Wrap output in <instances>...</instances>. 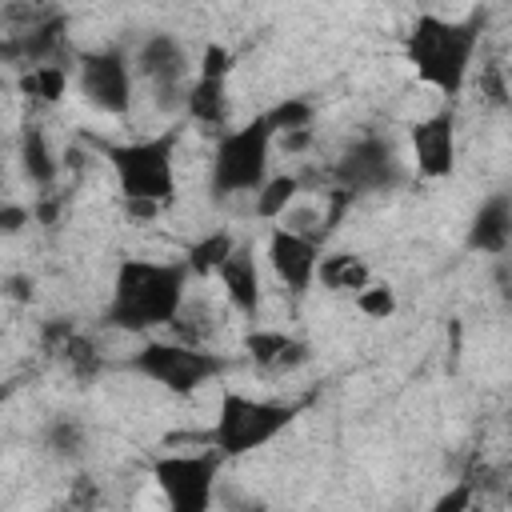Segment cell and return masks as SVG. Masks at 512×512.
<instances>
[{"instance_id": "cell-9", "label": "cell", "mask_w": 512, "mask_h": 512, "mask_svg": "<svg viewBox=\"0 0 512 512\" xmlns=\"http://www.w3.org/2000/svg\"><path fill=\"white\" fill-rule=\"evenodd\" d=\"M76 88L88 108L104 116H124L132 108V64L120 48L84 52L76 64Z\"/></svg>"}, {"instance_id": "cell-30", "label": "cell", "mask_w": 512, "mask_h": 512, "mask_svg": "<svg viewBox=\"0 0 512 512\" xmlns=\"http://www.w3.org/2000/svg\"><path fill=\"white\" fill-rule=\"evenodd\" d=\"M24 224H32V208H24V204H12V200H8V204L0 208V228H4L8 236H16Z\"/></svg>"}, {"instance_id": "cell-18", "label": "cell", "mask_w": 512, "mask_h": 512, "mask_svg": "<svg viewBox=\"0 0 512 512\" xmlns=\"http://www.w3.org/2000/svg\"><path fill=\"white\" fill-rule=\"evenodd\" d=\"M184 112L204 124V128H220L228 120V80H212V76H196L188 84L184 96Z\"/></svg>"}, {"instance_id": "cell-1", "label": "cell", "mask_w": 512, "mask_h": 512, "mask_svg": "<svg viewBox=\"0 0 512 512\" xmlns=\"http://www.w3.org/2000/svg\"><path fill=\"white\" fill-rule=\"evenodd\" d=\"M188 264L184 260H120L112 276V296L104 324L116 332H156L172 328L188 304Z\"/></svg>"}, {"instance_id": "cell-23", "label": "cell", "mask_w": 512, "mask_h": 512, "mask_svg": "<svg viewBox=\"0 0 512 512\" xmlns=\"http://www.w3.org/2000/svg\"><path fill=\"white\" fill-rule=\"evenodd\" d=\"M44 448H48L56 460H80V456H84V424L72 420V416H56V420L44 428Z\"/></svg>"}, {"instance_id": "cell-26", "label": "cell", "mask_w": 512, "mask_h": 512, "mask_svg": "<svg viewBox=\"0 0 512 512\" xmlns=\"http://www.w3.org/2000/svg\"><path fill=\"white\" fill-rule=\"evenodd\" d=\"M428 512H480V504H476V488H472L468 480H456L448 492H440V496L432 500Z\"/></svg>"}, {"instance_id": "cell-2", "label": "cell", "mask_w": 512, "mask_h": 512, "mask_svg": "<svg viewBox=\"0 0 512 512\" xmlns=\"http://www.w3.org/2000/svg\"><path fill=\"white\" fill-rule=\"evenodd\" d=\"M476 48H480V16L444 20L436 12H424L408 32V60L416 76L444 96H456L468 84Z\"/></svg>"}, {"instance_id": "cell-32", "label": "cell", "mask_w": 512, "mask_h": 512, "mask_svg": "<svg viewBox=\"0 0 512 512\" xmlns=\"http://www.w3.org/2000/svg\"><path fill=\"white\" fill-rule=\"evenodd\" d=\"M312 144V128H304V132H288L284 136V152H304Z\"/></svg>"}, {"instance_id": "cell-31", "label": "cell", "mask_w": 512, "mask_h": 512, "mask_svg": "<svg viewBox=\"0 0 512 512\" xmlns=\"http://www.w3.org/2000/svg\"><path fill=\"white\" fill-rule=\"evenodd\" d=\"M496 288H500V296L512 304V256L500 260V268H496Z\"/></svg>"}, {"instance_id": "cell-28", "label": "cell", "mask_w": 512, "mask_h": 512, "mask_svg": "<svg viewBox=\"0 0 512 512\" xmlns=\"http://www.w3.org/2000/svg\"><path fill=\"white\" fill-rule=\"evenodd\" d=\"M100 484L96 480H88V476H80V480H72L68 484V496H64V508L68 512H96L100 508Z\"/></svg>"}, {"instance_id": "cell-8", "label": "cell", "mask_w": 512, "mask_h": 512, "mask_svg": "<svg viewBox=\"0 0 512 512\" xmlns=\"http://www.w3.org/2000/svg\"><path fill=\"white\" fill-rule=\"evenodd\" d=\"M332 180L348 196L388 192V188H396L404 180V164H400V152H396V144L388 136H360L332 164Z\"/></svg>"}, {"instance_id": "cell-15", "label": "cell", "mask_w": 512, "mask_h": 512, "mask_svg": "<svg viewBox=\"0 0 512 512\" xmlns=\"http://www.w3.org/2000/svg\"><path fill=\"white\" fill-rule=\"evenodd\" d=\"M244 352L256 368L264 372H292L308 360V344L300 336H288V332H276V328H256L244 336Z\"/></svg>"}, {"instance_id": "cell-5", "label": "cell", "mask_w": 512, "mask_h": 512, "mask_svg": "<svg viewBox=\"0 0 512 512\" xmlns=\"http://www.w3.org/2000/svg\"><path fill=\"white\" fill-rule=\"evenodd\" d=\"M272 140H276V128L268 120V112L252 116L248 124L232 128L220 136L216 152H212V172H208V184H212V196L224 200V196H244V192H260L268 184V156H272Z\"/></svg>"}, {"instance_id": "cell-24", "label": "cell", "mask_w": 512, "mask_h": 512, "mask_svg": "<svg viewBox=\"0 0 512 512\" xmlns=\"http://www.w3.org/2000/svg\"><path fill=\"white\" fill-rule=\"evenodd\" d=\"M312 116H316V108H312L308 100H300V96H284V100L268 112V120H272V128H276L280 136L312 128Z\"/></svg>"}, {"instance_id": "cell-33", "label": "cell", "mask_w": 512, "mask_h": 512, "mask_svg": "<svg viewBox=\"0 0 512 512\" xmlns=\"http://www.w3.org/2000/svg\"><path fill=\"white\" fill-rule=\"evenodd\" d=\"M228 504H232V512H264V504H260V500H236V496H232Z\"/></svg>"}, {"instance_id": "cell-11", "label": "cell", "mask_w": 512, "mask_h": 512, "mask_svg": "<svg viewBox=\"0 0 512 512\" xmlns=\"http://www.w3.org/2000/svg\"><path fill=\"white\" fill-rule=\"evenodd\" d=\"M408 140H412V160H416L420 176L444 180L456 172V112L452 108H440V112L416 120Z\"/></svg>"}, {"instance_id": "cell-7", "label": "cell", "mask_w": 512, "mask_h": 512, "mask_svg": "<svg viewBox=\"0 0 512 512\" xmlns=\"http://www.w3.org/2000/svg\"><path fill=\"white\" fill-rule=\"evenodd\" d=\"M220 456L208 452H168L152 460V480L164 492L168 512H212Z\"/></svg>"}, {"instance_id": "cell-19", "label": "cell", "mask_w": 512, "mask_h": 512, "mask_svg": "<svg viewBox=\"0 0 512 512\" xmlns=\"http://www.w3.org/2000/svg\"><path fill=\"white\" fill-rule=\"evenodd\" d=\"M236 248H240V244H236V236H232V232H224V228H216V232H208V236H200V240H192V244H188L184 264H188V272H192V276H216V272L228 264V256H232Z\"/></svg>"}, {"instance_id": "cell-4", "label": "cell", "mask_w": 512, "mask_h": 512, "mask_svg": "<svg viewBox=\"0 0 512 512\" xmlns=\"http://www.w3.org/2000/svg\"><path fill=\"white\" fill-rule=\"evenodd\" d=\"M304 404H284V400H256L244 392H224L216 420L208 428V448L220 460H240L264 444H272L292 420L300 416Z\"/></svg>"}, {"instance_id": "cell-27", "label": "cell", "mask_w": 512, "mask_h": 512, "mask_svg": "<svg viewBox=\"0 0 512 512\" xmlns=\"http://www.w3.org/2000/svg\"><path fill=\"white\" fill-rule=\"evenodd\" d=\"M232 64H236L232 48H224V44H204V52H200V64H196V76L228 80V76H232Z\"/></svg>"}, {"instance_id": "cell-3", "label": "cell", "mask_w": 512, "mask_h": 512, "mask_svg": "<svg viewBox=\"0 0 512 512\" xmlns=\"http://www.w3.org/2000/svg\"><path fill=\"white\" fill-rule=\"evenodd\" d=\"M92 148H100L104 160L112 164V176L120 184L128 212L156 216L176 196V132L132 140V144L92 140Z\"/></svg>"}, {"instance_id": "cell-10", "label": "cell", "mask_w": 512, "mask_h": 512, "mask_svg": "<svg viewBox=\"0 0 512 512\" xmlns=\"http://www.w3.org/2000/svg\"><path fill=\"white\" fill-rule=\"evenodd\" d=\"M136 72L152 84L160 108H184V96H188V84H192L188 80L192 64H188L184 44L172 32H152L148 40H140Z\"/></svg>"}, {"instance_id": "cell-14", "label": "cell", "mask_w": 512, "mask_h": 512, "mask_svg": "<svg viewBox=\"0 0 512 512\" xmlns=\"http://www.w3.org/2000/svg\"><path fill=\"white\" fill-rule=\"evenodd\" d=\"M228 304L240 312V316H256L260 312V268H256V252L248 244H240L228 264L216 272Z\"/></svg>"}, {"instance_id": "cell-21", "label": "cell", "mask_w": 512, "mask_h": 512, "mask_svg": "<svg viewBox=\"0 0 512 512\" xmlns=\"http://www.w3.org/2000/svg\"><path fill=\"white\" fill-rule=\"evenodd\" d=\"M20 92L36 104H56L64 92H68V64L56 60V64H36V68H24L20 72Z\"/></svg>"}, {"instance_id": "cell-12", "label": "cell", "mask_w": 512, "mask_h": 512, "mask_svg": "<svg viewBox=\"0 0 512 512\" xmlns=\"http://www.w3.org/2000/svg\"><path fill=\"white\" fill-rule=\"evenodd\" d=\"M320 244H312L308 236L292 232V228H272L268 236V264L276 272V280L292 292V296H304L312 284H316V268H320Z\"/></svg>"}, {"instance_id": "cell-20", "label": "cell", "mask_w": 512, "mask_h": 512, "mask_svg": "<svg viewBox=\"0 0 512 512\" xmlns=\"http://www.w3.org/2000/svg\"><path fill=\"white\" fill-rule=\"evenodd\" d=\"M56 364L72 376V380H80V384H88V380H96L100 376V368H104V356H100V348H96V340L88 336V332H72L68 336V344L56 352Z\"/></svg>"}, {"instance_id": "cell-17", "label": "cell", "mask_w": 512, "mask_h": 512, "mask_svg": "<svg viewBox=\"0 0 512 512\" xmlns=\"http://www.w3.org/2000/svg\"><path fill=\"white\" fill-rule=\"evenodd\" d=\"M20 168H24L28 184L40 188V196L52 192V184H56V176H60V164H56V156H52L48 136H44L40 124H28L24 136H20Z\"/></svg>"}, {"instance_id": "cell-29", "label": "cell", "mask_w": 512, "mask_h": 512, "mask_svg": "<svg viewBox=\"0 0 512 512\" xmlns=\"http://www.w3.org/2000/svg\"><path fill=\"white\" fill-rule=\"evenodd\" d=\"M480 92H484L488 104H508V96H512V76H504L500 64H488V68L480 72Z\"/></svg>"}, {"instance_id": "cell-25", "label": "cell", "mask_w": 512, "mask_h": 512, "mask_svg": "<svg viewBox=\"0 0 512 512\" xmlns=\"http://www.w3.org/2000/svg\"><path fill=\"white\" fill-rule=\"evenodd\" d=\"M356 308L364 312V316H372V320H388L392 312H396V292L388 288V284H368L360 296H356Z\"/></svg>"}, {"instance_id": "cell-6", "label": "cell", "mask_w": 512, "mask_h": 512, "mask_svg": "<svg viewBox=\"0 0 512 512\" xmlns=\"http://www.w3.org/2000/svg\"><path fill=\"white\" fill-rule=\"evenodd\" d=\"M128 368L136 376H144L148 384H160L172 396H192L204 384L220 380L232 360L224 352L212 348H196V344H180V340H144L132 356Z\"/></svg>"}, {"instance_id": "cell-13", "label": "cell", "mask_w": 512, "mask_h": 512, "mask_svg": "<svg viewBox=\"0 0 512 512\" xmlns=\"http://www.w3.org/2000/svg\"><path fill=\"white\" fill-rule=\"evenodd\" d=\"M468 248L484 256H504L512 248V196H488L468 224Z\"/></svg>"}, {"instance_id": "cell-16", "label": "cell", "mask_w": 512, "mask_h": 512, "mask_svg": "<svg viewBox=\"0 0 512 512\" xmlns=\"http://www.w3.org/2000/svg\"><path fill=\"white\" fill-rule=\"evenodd\" d=\"M316 280L328 292H348L356 300L372 284V268L364 264L360 252H324L320 256V268H316Z\"/></svg>"}, {"instance_id": "cell-22", "label": "cell", "mask_w": 512, "mask_h": 512, "mask_svg": "<svg viewBox=\"0 0 512 512\" xmlns=\"http://www.w3.org/2000/svg\"><path fill=\"white\" fill-rule=\"evenodd\" d=\"M300 188H304V180L292 176V172H284V176H268V184L256 192V216H260V220H284V216L292 212Z\"/></svg>"}, {"instance_id": "cell-34", "label": "cell", "mask_w": 512, "mask_h": 512, "mask_svg": "<svg viewBox=\"0 0 512 512\" xmlns=\"http://www.w3.org/2000/svg\"><path fill=\"white\" fill-rule=\"evenodd\" d=\"M8 284H12V296H16V300H28V280H20V276H12Z\"/></svg>"}]
</instances>
